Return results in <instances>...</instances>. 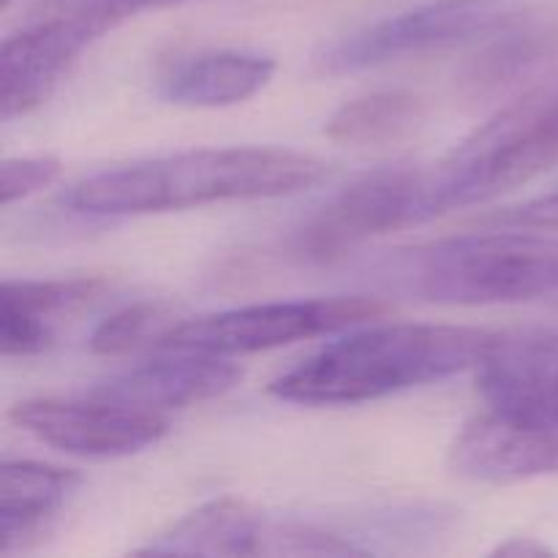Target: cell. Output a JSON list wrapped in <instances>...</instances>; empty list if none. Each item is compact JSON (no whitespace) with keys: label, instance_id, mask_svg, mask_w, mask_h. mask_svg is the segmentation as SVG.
I'll use <instances>...</instances> for the list:
<instances>
[{"label":"cell","instance_id":"cell-1","mask_svg":"<svg viewBox=\"0 0 558 558\" xmlns=\"http://www.w3.org/2000/svg\"><path fill=\"white\" fill-rule=\"evenodd\" d=\"M327 163L289 147H199L90 174L69 189L82 216H153L216 202L276 199L322 183Z\"/></svg>","mask_w":558,"mask_h":558},{"label":"cell","instance_id":"cell-2","mask_svg":"<svg viewBox=\"0 0 558 558\" xmlns=\"http://www.w3.org/2000/svg\"><path fill=\"white\" fill-rule=\"evenodd\" d=\"M488 332L430 322H392L349 332L272 379L270 392L300 407H354L439 385L474 368Z\"/></svg>","mask_w":558,"mask_h":558},{"label":"cell","instance_id":"cell-3","mask_svg":"<svg viewBox=\"0 0 558 558\" xmlns=\"http://www.w3.org/2000/svg\"><path fill=\"white\" fill-rule=\"evenodd\" d=\"M403 276L441 305H505L558 298V234L545 229L447 238L412 251Z\"/></svg>","mask_w":558,"mask_h":558},{"label":"cell","instance_id":"cell-4","mask_svg":"<svg viewBox=\"0 0 558 558\" xmlns=\"http://www.w3.org/2000/svg\"><path fill=\"white\" fill-rule=\"evenodd\" d=\"M558 167V87L499 109L428 169L434 218L518 189Z\"/></svg>","mask_w":558,"mask_h":558},{"label":"cell","instance_id":"cell-5","mask_svg":"<svg viewBox=\"0 0 558 558\" xmlns=\"http://www.w3.org/2000/svg\"><path fill=\"white\" fill-rule=\"evenodd\" d=\"M387 314V305L376 298H314L276 300V303L243 305V308L216 311L194 316L163 330L158 349H189V352L238 354L270 352L289 343L308 341L327 332L376 322Z\"/></svg>","mask_w":558,"mask_h":558},{"label":"cell","instance_id":"cell-6","mask_svg":"<svg viewBox=\"0 0 558 558\" xmlns=\"http://www.w3.org/2000/svg\"><path fill=\"white\" fill-rule=\"evenodd\" d=\"M507 20L510 9L501 0H430L349 33L316 58V69L327 76L357 74L488 36Z\"/></svg>","mask_w":558,"mask_h":558},{"label":"cell","instance_id":"cell-7","mask_svg":"<svg viewBox=\"0 0 558 558\" xmlns=\"http://www.w3.org/2000/svg\"><path fill=\"white\" fill-rule=\"evenodd\" d=\"M434 218L428 169L385 167L363 174L327 199L294 232V248L305 259H336L354 245L385 232Z\"/></svg>","mask_w":558,"mask_h":558},{"label":"cell","instance_id":"cell-8","mask_svg":"<svg viewBox=\"0 0 558 558\" xmlns=\"http://www.w3.org/2000/svg\"><path fill=\"white\" fill-rule=\"evenodd\" d=\"M9 420L41 445L80 458H125L158 445L169 420L156 409L90 398H27L11 407Z\"/></svg>","mask_w":558,"mask_h":558},{"label":"cell","instance_id":"cell-9","mask_svg":"<svg viewBox=\"0 0 558 558\" xmlns=\"http://www.w3.org/2000/svg\"><path fill=\"white\" fill-rule=\"evenodd\" d=\"M109 25L87 11L49 3V11L11 33L0 52V118H22L49 98L65 71Z\"/></svg>","mask_w":558,"mask_h":558},{"label":"cell","instance_id":"cell-10","mask_svg":"<svg viewBox=\"0 0 558 558\" xmlns=\"http://www.w3.org/2000/svg\"><path fill=\"white\" fill-rule=\"evenodd\" d=\"M474 374L490 412L558 428V330L488 336Z\"/></svg>","mask_w":558,"mask_h":558},{"label":"cell","instance_id":"cell-11","mask_svg":"<svg viewBox=\"0 0 558 558\" xmlns=\"http://www.w3.org/2000/svg\"><path fill=\"white\" fill-rule=\"evenodd\" d=\"M452 474L472 483L507 485L558 474V428L485 412L469 420L447 456Z\"/></svg>","mask_w":558,"mask_h":558},{"label":"cell","instance_id":"cell-12","mask_svg":"<svg viewBox=\"0 0 558 558\" xmlns=\"http://www.w3.org/2000/svg\"><path fill=\"white\" fill-rule=\"evenodd\" d=\"M240 376L243 371L221 354L161 349L158 357L134 365L125 374L98 385L93 392L112 398V401L167 412V409L210 401V398L232 390Z\"/></svg>","mask_w":558,"mask_h":558},{"label":"cell","instance_id":"cell-13","mask_svg":"<svg viewBox=\"0 0 558 558\" xmlns=\"http://www.w3.org/2000/svg\"><path fill=\"white\" fill-rule=\"evenodd\" d=\"M287 521H270L245 501L223 496L180 518L140 556H281Z\"/></svg>","mask_w":558,"mask_h":558},{"label":"cell","instance_id":"cell-14","mask_svg":"<svg viewBox=\"0 0 558 558\" xmlns=\"http://www.w3.org/2000/svg\"><path fill=\"white\" fill-rule=\"evenodd\" d=\"M98 278H20L0 292V349L5 357H33L54 343L63 316L101 294Z\"/></svg>","mask_w":558,"mask_h":558},{"label":"cell","instance_id":"cell-15","mask_svg":"<svg viewBox=\"0 0 558 558\" xmlns=\"http://www.w3.org/2000/svg\"><path fill=\"white\" fill-rule=\"evenodd\" d=\"M276 74V60L259 52L194 54L174 65L161 80V96L167 101L191 109L234 107L254 98Z\"/></svg>","mask_w":558,"mask_h":558},{"label":"cell","instance_id":"cell-16","mask_svg":"<svg viewBox=\"0 0 558 558\" xmlns=\"http://www.w3.org/2000/svg\"><path fill=\"white\" fill-rule=\"evenodd\" d=\"M82 477L41 461H5L0 469V550L11 554L58 515Z\"/></svg>","mask_w":558,"mask_h":558},{"label":"cell","instance_id":"cell-17","mask_svg":"<svg viewBox=\"0 0 558 558\" xmlns=\"http://www.w3.org/2000/svg\"><path fill=\"white\" fill-rule=\"evenodd\" d=\"M425 123L423 98L409 90H376L341 104L325 125L327 140L347 147H396Z\"/></svg>","mask_w":558,"mask_h":558},{"label":"cell","instance_id":"cell-18","mask_svg":"<svg viewBox=\"0 0 558 558\" xmlns=\"http://www.w3.org/2000/svg\"><path fill=\"white\" fill-rule=\"evenodd\" d=\"M167 327V316H163V311L158 305H125V308L107 316L93 330L90 349L96 354H101V357H120V354H129L134 349H140L142 343H153L156 347L158 338L163 336Z\"/></svg>","mask_w":558,"mask_h":558},{"label":"cell","instance_id":"cell-19","mask_svg":"<svg viewBox=\"0 0 558 558\" xmlns=\"http://www.w3.org/2000/svg\"><path fill=\"white\" fill-rule=\"evenodd\" d=\"M63 167L58 158L49 156H25V158H5L0 169V202L11 207L14 202L27 199L38 191L49 189L60 178Z\"/></svg>","mask_w":558,"mask_h":558},{"label":"cell","instance_id":"cell-20","mask_svg":"<svg viewBox=\"0 0 558 558\" xmlns=\"http://www.w3.org/2000/svg\"><path fill=\"white\" fill-rule=\"evenodd\" d=\"M494 221L499 227L512 229H545V232H558V194L537 196L532 202L510 207V210L496 213Z\"/></svg>","mask_w":558,"mask_h":558},{"label":"cell","instance_id":"cell-21","mask_svg":"<svg viewBox=\"0 0 558 558\" xmlns=\"http://www.w3.org/2000/svg\"><path fill=\"white\" fill-rule=\"evenodd\" d=\"M52 3L65 5V9L87 11V14H93V16H98V20L107 22L109 27H114L120 20L136 14V11L158 9V5L178 3V0H52Z\"/></svg>","mask_w":558,"mask_h":558},{"label":"cell","instance_id":"cell-22","mask_svg":"<svg viewBox=\"0 0 558 558\" xmlns=\"http://www.w3.org/2000/svg\"><path fill=\"white\" fill-rule=\"evenodd\" d=\"M554 554V550L548 548V545H543V543H537V539H532V537H515V539H510V543H505V545H499V548L494 550V556H532V558H537V556H550Z\"/></svg>","mask_w":558,"mask_h":558},{"label":"cell","instance_id":"cell-23","mask_svg":"<svg viewBox=\"0 0 558 558\" xmlns=\"http://www.w3.org/2000/svg\"><path fill=\"white\" fill-rule=\"evenodd\" d=\"M11 3H14V0H0V9H9Z\"/></svg>","mask_w":558,"mask_h":558}]
</instances>
